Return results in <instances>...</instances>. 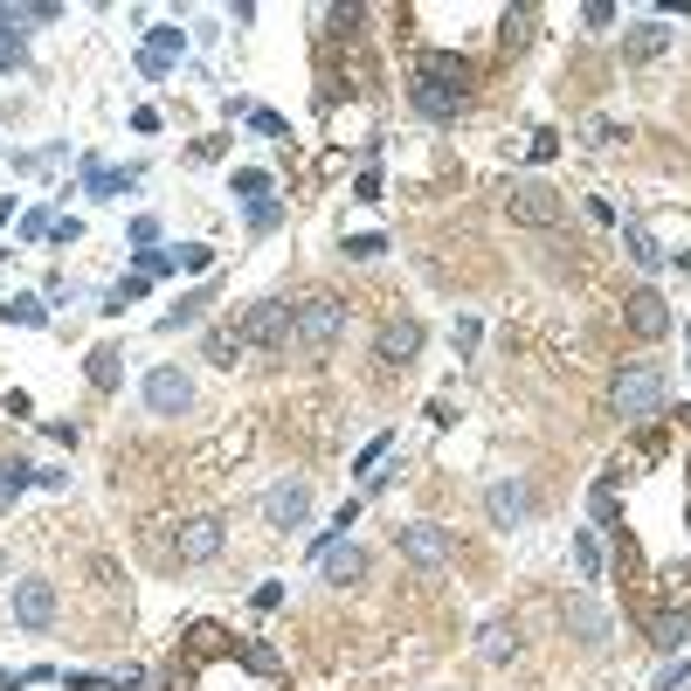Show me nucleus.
I'll return each instance as SVG.
<instances>
[{
  "instance_id": "nucleus-1",
  "label": "nucleus",
  "mask_w": 691,
  "mask_h": 691,
  "mask_svg": "<svg viewBox=\"0 0 691 691\" xmlns=\"http://www.w3.org/2000/svg\"><path fill=\"white\" fill-rule=\"evenodd\" d=\"M609 408H615L623 422L664 415V367H657V360H629L623 373H615V387H609Z\"/></svg>"
},
{
  "instance_id": "nucleus-2",
  "label": "nucleus",
  "mask_w": 691,
  "mask_h": 691,
  "mask_svg": "<svg viewBox=\"0 0 691 691\" xmlns=\"http://www.w3.org/2000/svg\"><path fill=\"white\" fill-rule=\"evenodd\" d=\"M291 340L305 346V353H332L346 340V305L340 297H325V291H311L305 305H291Z\"/></svg>"
},
{
  "instance_id": "nucleus-3",
  "label": "nucleus",
  "mask_w": 691,
  "mask_h": 691,
  "mask_svg": "<svg viewBox=\"0 0 691 691\" xmlns=\"http://www.w3.org/2000/svg\"><path fill=\"white\" fill-rule=\"evenodd\" d=\"M235 340H242V353H284L291 346V305L284 297H256L235 319Z\"/></svg>"
},
{
  "instance_id": "nucleus-4",
  "label": "nucleus",
  "mask_w": 691,
  "mask_h": 691,
  "mask_svg": "<svg viewBox=\"0 0 691 691\" xmlns=\"http://www.w3.org/2000/svg\"><path fill=\"white\" fill-rule=\"evenodd\" d=\"M506 215L519 221V229H553V221L567 215V201H560L547 180H512L506 187Z\"/></svg>"
},
{
  "instance_id": "nucleus-5",
  "label": "nucleus",
  "mask_w": 691,
  "mask_h": 691,
  "mask_svg": "<svg viewBox=\"0 0 691 691\" xmlns=\"http://www.w3.org/2000/svg\"><path fill=\"white\" fill-rule=\"evenodd\" d=\"M401 560L408 567H422V574H436V567H450V553H457V539L450 526H401Z\"/></svg>"
},
{
  "instance_id": "nucleus-6",
  "label": "nucleus",
  "mask_w": 691,
  "mask_h": 691,
  "mask_svg": "<svg viewBox=\"0 0 691 691\" xmlns=\"http://www.w3.org/2000/svg\"><path fill=\"white\" fill-rule=\"evenodd\" d=\"M145 408H153V415H187V408H194V381H187L180 367H153L145 373Z\"/></svg>"
},
{
  "instance_id": "nucleus-7",
  "label": "nucleus",
  "mask_w": 691,
  "mask_h": 691,
  "mask_svg": "<svg viewBox=\"0 0 691 691\" xmlns=\"http://www.w3.org/2000/svg\"><path fill=\"white\" fill-rule=\"evenodd\" d=\"M484 512H491V526H526L533 519V484L526 477H498L491 491H484Z\"/></svg>"
},
{
  "instance_id": "nucleus-8",
  "label": "nucleus",
  "mask_w": 691,
  "mask_h": 691,
  "mask_svg": "<svg viewBox=\"0 0 691 691\" xmlns=\"http://www.w3.org/2000/svg\"><path fill=\"white\" fill-rule=\"evenodd\" d=\"M623 319H629V332H637V340H664L670 332V305H664V291H629L623 297Z\"/></svg>"
},
{
  "instance_id": "nucleus-9",
  "label": "nucleus",
  "mask_w": 691,
  "mask_h": 691,
  "mask_svg": "<svg viewBox=\"0 0 691 691\" xmlns=\"http://www.w3.org/2000/svg\"><path fill=\"white\" fill-rule=\"evenodd\" d=\"M264 519H270V526H277V533H291V526H305V519H311V484H305V477H291V484H277V491L264 498Z\"/></svg>"
},
{
  "instance_id": "nucleus-10",
  "label": "nucleus",
  "mask_w": 691,
  "mask_h": 691,
  "mask_svg": "<svg viewBox=\"0 0 691 691\" xmlns=\"http://www.w3.org/2000/svg\"><path fill=\"white\" fill-rule=\"evenodd\" d=\"M422 353V325L415 319H387L381 332H373V360L381 367H408Z\"/></svg>"
},
{
  "instance_id": "nucleus-11",
  "label": "nucleus",
  "mask_w": 691,
  "mask_h": 691,
  "mask_svg": "<svg viewBox=\"0 0 691 691\" xmlns=\"http://www.w3.org/2000/svg\"><path fill=\"white\" fill-rule=\"evenodd\" d=\"M408 104H415L422 118H457V111L471 104V90H457V84H428V77H415V84H408Z\"/></svg>"
},
{
  "instance_id": "nucleus-12",
  "label": "nucleus",
  "mask_w": 691,
  "mask_h": 691,
  "mask_svg": "<svg viewBox=\"0 0 691 691\" xmlns=\"http://www.w3.org/2000/svg\"><path fill=\"white\" fill-rule=\"evenodd\" d=\"M415 77H428V84H457V90H471V84H477V63H471V55H450V49H422Z\"/></svg>"
},
{
  "instance_id": "nucleus-13",
  "label": "nucleus",
  "mask_w": 691,
  "mask_h": 691,
  "mask_svg": "<svg viewBox=\"0 0 691 691\" xmlns=\"http://www.w3.org/2000/svg\"><path fill=\"white\" fill-rule=\"evenodd\" d=\"M14 623H22V629H49L55 623V588L49 581H14Z\"/></svg>"
},
{
  "instance_id": "nucleus-14",
  "label": "nucleus",
  "mask_w": 691,
  "mask_h": 691,
  "mask_svg": "<svg viewBox=\"0 0 691 691\" xmlns=\"http://www.w3.org/2000/svg\"><path fill=\"white\" fill-rule=\"evenodd\" d=\"M145 174L139 166H98V159H84V194L90 201H118V194H132Z\"/></svg>"
},
{
  "instance_id": "nucleus-15",
  "label": "nucleus",
  "mask_w": 691,
  "mask_h": 691,
  "mask_svg": "<svg viewBox=\"0 0 691 691\" xmlns=\"http://www.w3.org/2000/svg\"><path fill=\"white\" fill-rule=\"evenodd\" d=\"M174 553L180 560H215L221 553V519H187V526L174 533Z\"/></svg>"
},
{
  "instance_id": "nucleus-16",
  "label": "nucleus",
  "mask_w": 691,
  "mask_h": 691,
  "mask_svg": "<svg viewBox=\"0 0 691 691\" xmlns=\"http://www.w3.org/2000/svg\"><path fill=\"white\" fill-rule=\"evenodd\" d=\"M560 623H567L581 643H609V615L594 609V602H581V594H574V602H560Z\"/></svg>"
},
{
  "instance_id": "nucleus-17",
  "label": "nucleus",
  "mask_w": 691,
  "mask_h": 691,
  "mask_svg": "<svg viewBox=\"0 0 691 691\" xmlns=\"http://www.w3.org/2000/svg\"><path fill=\"white\" fill-rule=\"evenodd\" d=\"M664 49H670V28L657 22V14H650V22H637V28H629V63H657Z\"/></svg>"
},
{
  "instance_id": "nucleus-18",
  "label": "nucleus",
  "mask_w": 691,
  "mask_h": 691,
  "mask_svg": "<svg viewBox=\"0 0 691 691\" xmlns=\"http://www.w3.org/2000/svg\"><path fill=\"white\" fill-rule=\"evenodd\" d=\"M533 22H539L533 8H506V22H498V49H506V55H519V49L533 42Z\"/></svg>"
},
{
  "instance_id": "nucleus-19",
  "label": "nucleus",
  "mask_w": 691,
  "mask_h": 691,
  "mask_svg": "<svg viewBox=\"0 0 691 691\" xmlns=\"http://www.w3.org/2000/svg\"><path fill=\"white\" fill-rule=\"evenodd\" d=\"M360 574H367V553H360V547H332V553H325V581H332V588L360 581Z\"/></svg>"
},
{
  "instance_id": "nucleus-20",
  "label": "nucleus",
  "mask_w": 691,
  "mask_h": 691,
  "mask_svg": "<svg viewBox=\"0 0 691 691\" xmlns=\"http://www.w3.org/2000/svg\"><path fill=\"white\" fill-rule=\"evenodd\" d=\"M650 643H657V650H678V643H691V609H670V615H657V623H650Z\"/></svg>"
},
{
  "instance_id": "nucleus-21",
  "label": "nucleus",
  "mask_w": 691,
  "mask_h": 691,
  "mask_svg": "<svg viewBox=\"0 0 691 691\" xmlns=\"http://www.w3.org/2000/svg\"><path fill=\"white\" fill-rule=\"evenodd\" d=\"M0 319H8V325H42L49 305H42L35 291H14V297H0Z\"/></svg>"
},
{
  "instance_id": "nucleus-22",
  "label": "nucleus",
  "mask_w": 691,
  "mask_h": 691,
  "mask_svg": "<svg viewBox=\"0 0 691 691\" xmlns=\"http://www.w3.org/2000/svg\"><path fill=\"white\" fill-rule=\"evenodd\" d=\"M623 249H629V264H637V270H664V249L637 229V221H623Z\"/></svg>"
},
{
  "instance_id": "nucleus-23",
  "label": "nucleus",
  "mask_w": 691,
  "mask_h": 691,
  "mask_svg": "<svg viewBox=\"0 0 691 691\" xmlns=\"http://www.w3.org/2000/svg\"><path fill=\"white\" fill-rule=\"evenodd\" d=\"M484 657L491 664H506V657H519V623H484Z\"/></svg>"
},
{
  "instance_id": "nucleus-24",
  "label": "nucleus",
  "mask_w": 691,
  "mask_h": 691,
  "mask_svg": "<svg viewBox=\"0 0 691 691\" xmlns=\"http://www.w3.org/2000/svg\"><path fill=\"white\" fill-rule=\"evenodd\" d=\"M35 484V463H22V457H0V506H14Z\"/></svg>"
},
{
  "instance_id": "nucleus-25",
  "label": "nucleus",
  "mask_w": 691,
  "mask_h": 691,
  "mask_svg": "<svg viewBox=\"0 0 691 691\" xmlns=\"http://www.w3.org/2000/svg\"><path fill=\"white\" fill-rule=\"evenodd\" d=\"M235 194H242V208L270 201V174H264V166H235Z\"/></svg>"
},
{
  "instance_id": "nucleus-26",
  "label": "nucleus",
  "mask_w": 691,
  "mask_h": 691,
  "mask_svg": "<svg viewBox=\"0 0 691 691\" xmlns=\"http://www.w3.org/2000/svg\"><path fill=\"white\" fill-rule=\"evenodd\" d=\"M201 311H208V291H187L180 305H174V311H166V319H159V332H180V325H194Z\"/></svg>"
},
{
  "instance_id": "nucleus-27",
  "label": "nucleus",
  "mask_w": 691,
  "mask_h": 691,
  "mask_svg": "<svg viewBox=\"0 0 691 691\" xmlns=\"http://www.w3.org/2000/svg\"><path fill=\"white\" fill-rule=\"evenodd\" d=\"M145 291H153V277H139V270H132L125 284H111V291H104V311H125V305H139Z\"/></svg>"
},
{
  "instance_id": "nucleus-28",
  "label": "nucleus",
  "mask_w": 691,
  "mask_h": 691,
  "mask_svg": "<svg viewBox=\"0 0 691 691\" xmlns=\"http://www.w3.org/2000/svg\"><path fill=\"white\" fill-rule=\"evenodd\" d=\"M208 360H215V367H235V360H242L235 325H215V332H208Z\"/></svg>"
},
{
  "instance_id": "nucleus-29",
  "label": "nucleus",
  "mask_w": 691,
  "mask_h": 691,
  "mask_svg": "<svg viewBox=\"0 0 691 691\" xmlns=\"http://www.w3.org/2000/svg\"><path fill=\"white\" fill-rule=\"evenodd\" d=\"M118 360H125L118 346H98V353H90V387H118Z\"/></svg>"
},
{
  "instance_id": "nucleus-30",
  "label": "nucleus",
  "mask_w": 691,
  "mask_h": 691,
  "mask_svg": "<svg viewBox=\"0 0 691 691\" xmlns=\"http://www.w3.org/2000/svg\"><path fill=\"white\" fill-rule=\"evenodd\" d=\"M574 567H581V581L602 574V547H594V533H574Z\"/></svg>"
},
{
  "instance_id": "nucleus-31",
  "label": "nucleus",
  "mask_w": 691,
  "mask_h": 691,
  "mask_svg": "<svg viewBox=\"0 0 691 691\" xmlns=\"http://www.w3.org/2000/svg\"><path fill=\"white\" fill-rule=\"evenodd\" d=\"M381 249H387V235H346L340 242V256H353V264H373Z\"/></svg>"
},
{
  "instance_id": "nucleus-32",
  "label": "nucleus",
  "mask_w": 691,
  "mask_h": 691,
  "mask_svg": "<svg viewBox=\"0 0 691 691\" xmlns=\"http://www.w3.org/2000/svg\"><path fill=\"white\" fill-rule=\"evenodd\" d=\"M14 28H22V22H14ZM14 28H0V69H22V63H28V42H22Z\"/></svg>"
},
{
  "instance_id": "nucleus-33",
  "label": "nucleus",
  "mask_w": 691,
  "mask_h": 691,
  "mask_svg": "<svg viewBox=\"0 0 691 691\" xmlns=\"http://www.w3.org/2000/svg\"><path fill=\"white\" fill-rule=\"evenodd\" d=\"M277 221H284V201H277V194H270V201H256V208H249V229H256V235H270Z\"/></svg>"
},
{
  "instance_id": "nucleus-34",
  "label": "nucleus",
  "mask_w": 691,
  "mask_h": 691,
  "mask_svg": "<svg viewBox=\"0 0 691 691\" xmlns=\"http://www.w3.org/2000/svg\"><path fill=\"white\" fill-rule=\"evenodd\" d=\"M145 49H153V55H166V63H174V55L187 49V35H180V28H153V35H145Z\"/></svg>"
},
{
  "instance_id": "nucleus-35",
  "label": "nucleus",
  "mask_w": 691,
  "mask_h": 691,
  "mask_svg": "<svg viewBox=\"0 0 691 691\" xmlns=\"http://www.w3.org/2000/svg\"><path fill=\"white\" fill-rule=\"evenodd\" d=\"M174 264L180 270H215V249L208 242H187V249H174Z\"/></svg>"
},
{
  "instance_id": "nucleus-36",
  "label": "nucleus",
  "mask_w": 691,
  "mask_h": 691,
  "mask_svg": "<svg viewBox=\"0 0 691 691\" xmlns=\"http://www.w3.org/2000/svg\"><path fill=\"white\" fill-rule=\"evenodd\" d=\"M166 270H180L174 249H139V277H166Z\"/></svg>"
},
{
  "instance_id": "nucleus-37",
  "label": "nucleus",
  "mask_w": 691,
  "mask_h": 691,
  "mask_svg": "<svg viewBox=\"0 0 691 691\" xmlns=\"http://www.w3.org/2000/svg\"><path fill=\"white\" fill-rule=\"evenodd\" d=\"M249 125H256V132H264V139H291V125L277 118V111H249Z\"/></svg>"
},
{
  "instance_id": "nucleus-38",
  "label": "nucleus",
  "mask_w": 691,
  "mask_h": 691,
  "mask_svg": "<svg viewBox=\"0 0 691 691\" xmlns=\"http://www.w3.org/2000/svg\"><path fill=\"white\" fill-rule=\"evenodd\" d=\"M353 201H381V166H367V174L353 180Z\"/></svg>"
},
{
  "instance_id": "nucleus-39",
  "label": "nucleus",
  "mask_w": 691,
  "mask_h": 691,
  "mask_svg": "<svg viewBox=\"0 0 691 691\" xmlns=\"http://www.w3.org/2000/svg\"><path fill=\"white\" fill-rule=\"evenodd\" d=\"M553 153H560V139H553V132H533V145H526V159L539 166V159H553Z\"/></svg>"
},
{
  "instance_id": "nucleus-40",
  "label": "nucleus",
  "mask_w": 691,
  "mask_h": 691,
  "mask_svg": "<svg viewBox=\"0 0 691 691\" xmlns=\"http://www.w3.org/2000/svg\"><path fill=\"white\" fill-rule=\"evenodd\" d=\"M678 684H691V657H684V664H664V678H657V691H678Z\"/></svg>"
},
{
  "instance_id": "nucleus-41",
  "label": "nucleus",
  "mask_w": 691,
  "mask_h": 691,
  "mask_svg": "<svg viewBox=\"0 0 691 691\" xmlns=\"http://www.w3.org/2000/svg\"><path fill=\"white\" fill-rule=\"evenodd\" d=\"M132 242H139V249H153V242H159V221L139 215V221H132Z\"/></svg>"
},
{
  "instance_id": "nucleus-42",
  "label": "nucleus",
  "mask_w": 691,
  "mask_h": 691,
  "mask_svg": "<svg viewBox=\"0 0 691 691\" xmlns=\"http://www.w3.org/2000/svg\"><path fill=\"white\" fill-rule=\"evenodd\" d=\"M581 22H588V28H609V22H615V8H609V0H594V8H581Z\"/></svg>"
},
{
  "instance_id": "nucleus-43",
  "label": "nucleus",
  "mask_w": 691,
  "mask_h": 691,
  "mask_svg": "<svg viewBox=\"0 0 691 691\" xmlns=\"http://www.w3.org/2000/svg\"><path fill=\"white\" fill-rule=\"evenodd\" d=\"M49 229H55V221H49L42 208H35V215H22V235H28V242H35V235H49Z\"/></svg>"
},
{
  "instance_id": "nucleus-44",
  "label": "nucleus",
  "mask_w": 691,
  "mask_h": 691,
  "mask_svg": "<svg viewBox=\"0 0 691 691\" xmlns=\"http://www.w3.org/2000/svg\"><path fill=\"white\" fill-rule=\"evenodd\" d=\"M678 270H691V249H678Z\"/></svg>"
}]
</instances>
